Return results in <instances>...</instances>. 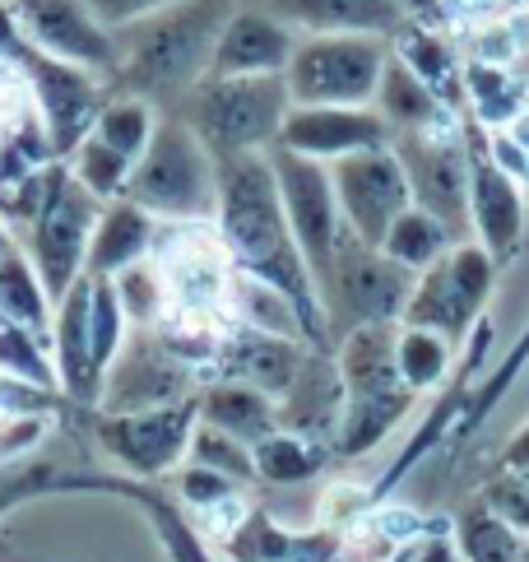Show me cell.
<instances>
[{
    "label": "cell",
    "mask_w": 529,
    "mask_h": 562,
    "mask_svg": "<svg viewBox=\"0 0 529 562\" xmlns=\"http://www.w3.org/2000/svg\"><path fill=\"white\" fill-rule=\"evenodd\" d=\"M455 549L464 562H525V535L516 526L487 507V502H474L455 516Z\"/></svg>",
    "instance_id": "cell-36"
},
{
    "label": "cell",
    "mask_w": 529,
    "mask_h": 562,
    "mask_svg": "<svg viewBox=\"0 0 529 562\" xmlns=\"http://www.w3.org/2000/svg\"><path fill=\"white\" fill-rule=\"evenodd\" d=\"M237 562H344V539L335 530L293 535L274 526L264 512H247V520L233 530Z\"/></svg>",
    "instance_id": "cell-26"
},
{
    "label": "cell",
    "mask_w": 529,
    "mask_h": 562,
    "mask_svg": "<svg viewBox=\"0 0 529 562\" xmlns=\"http://www.w3.org/2000/svg\"><path fill=\"white\" fill-rule=\"evenodd\" d=\"M158 108L154 103H145V98H131V93H112L108 103H103V112H98V122H93V135L103 139L108 149H116L121 158H135L149 149V139H154V131H158Z\"/></svg>",
    "instance_id": "cell-37"
},
{
    "label": "cell",
    "mask_w": 529,
    "mask_h": 562,
    "mask_svg": "<svg viewBox=\"0 0 529 562\" xmlns=\"http://www.w3.org/2000/svg\"><path fill=\"white\" fill-rule=\"evenodd\" d=\"M237 5L241 0H177V5L121 29V61L108 89L145 98L158 112H172L210 75L214 43Z\"/></svg>",
    "instance_id": "cell-2"
},
{
    "label": "cell",
    "mask_w": 529,
    "mask_h": 562,
    "mask_svg": "<svg viewBox=\"0 0 529 562\" xmlns=\"http://www.w3.org/2000/svg\"><path fill=\"white\" fill-rule=\"evenodd\" d=\"M98 214H103V200H93L79 187L66 164H52L43 182V205L24 228V251L56 303L70 293L75 279H85Z\"/></svg>",
    "instance_id": "cell-7"
},
{
    "label": "cell",
    "mask_w": 529,
    "mask_h": 562,
    "mask_svg": "<svg viewBox=\"0 0 529 562\" xmlns=\"http://www.w3.org/2000/svg\"><path fill=\"white\" fill-rule=\"evenodd\" d=\"M66 168H70V177H75V182L85 187L93 200H103V205H108V200L126 195L131 168H135V164H131V158H121L116 149H108L98 135H89L85 145H79V149L66 158Z\"/></svg>",
    "instance_id": "cell-40"
},
{
    "label": "cell",
    "mask_w": 529,
    "mask_h": 562,
    "mask_svg": "<svg viewBox=\"0 0 529 562\" xmlns=\"http://www.w3.org/2000/svg\"><path fill=\"white\" fill-rule=\"evenodd\" d=\"M283 24L302 37L316 33H362V37H395L409 14L399 0H264Z\"/></svg>",
    "instance_id": "cell-22"
},
{
    "label": "cell",
    "mask_w": 529,
    "mask_h": 562,
    "mask_svg": "<svg viewBox=\"0 0 529 562\" xmlns=\"http://www.w3.org/2000/svg\"><path fill=\"white\" fill-rule=\"evenodd\" d=\"M409 553H414V544H409V549H395V553L385 558V562H409Z\"/></svg>",
    "instance_id": "cell-52"
},
{
    "label": "cell",
    "mask_w": 529,
    "mask_h": 562,
    "mask_svg": "<svg viewBox=\"0 0 529 562\" xmlns=\"http://www.w3.org/2000/svg\"><path fill=\"white\" fill-rule=\"evenodd\" d=\"M0 145H5V126H0Z\"/></svg>",
    "instance_id": "cell-54"
},
{
    "label": "cell",
    "mask_w": 529,
    "mask_h": 562,
    "mask_svg": "<svg viewBox=\"0 0 529 562\" xmlns=\"http://www.w3.org/2000/svg\"><path fill=\"white\" fill-rule=\"evenodd\" d=\"M70 493V488H85V493H121V497H135L145 502L154 488L145 484H126V479H108V474H79V470H60V465H43V460H5L0 465V516L24 507L29 497H43V493Z\"/></svg>",
    "instance_id": "cell-27"
},
{
    "label": "cell",
    "mask_w": 529,
    "mask_h": 562,
    "mask_svg": "<svg viewBox=\"0 0 529 562\" xmlns=\"http://www.w3.org/2000/svg\"><path fill=\"white\" fill-rule=\"evenodd\" d=\"M385 66H391V37L316 33L297 43L283 85L293 108H372Z\"/></svg>",
    "instance_id": "cell-5"
},
{
    "label": "cell",
    "mask_w": 529,
    "mask_h": 562,
    "mask_svg": "<svg viewBox=\"0 0 529 562\" xmlns=\"http://www.w3.org/2000/svg\"><path fill=\"white\" fill-rule=\"evenodd\" d=\"M414 279L404 266H395L381 247H368L344 228L330 274L320 279V307L330 321V339H339L353 326H399L404 307H409Z\"/></svg>",
    "instance_id": "cell-6"
},
{
    "label": "cell",
    "mask_w": 529,
    "mask_h": 562,
    "mask_svg": "<svg viewBox=\"0 0 529 562\" xmlns=\"http://www.w3.org/2000/svg\"><path fill=\"white\" fill-rule=\"evenodd\" d=\"M0 376L29 381V386H43V391H60L56 363H52V339L0 316Z\"/></svg>",
    "instance_id": "cell-39"
},
{
    "label": "cell",
    "mask_w": 529,
    "mask_h": 562,
    "mask_svg": "<svg viewBox=\"0 0 529 562\" xmlns=\"http://www.w3.org/2000/svg\"><path fill=\"white\" fill-rule=\"evenodd\" d=\"M502 470H529V424L511 437V447L502 451Z\"/></svg>",
    "instance_id": "cell-50"
},
{
    "label": "cell",
    "mask_w": 529,
    "mask_h": 562,
    "mask_svg": "<svg viewBox=\"0 0 529 562\" xmlns=\"http://www.w3.org/2000/svg\"><path fill=\"white\" fill-rule=\"evenodd\" d=\"M177 493H181V502H187L191 512H200V516H205V512L223 507V502L241 497V484H233L228 474H218V470H205V465H181Z\"/></svg>",
    "instance_id": "cell-44"
},
{
    "label": "cell",
    "mask_w": 529,
    "mask_h": 562,
    "mask_svg": "<svg viewBox=\"0 0 529 562\" xmlns=\"http://www.w3.org/2000/svg\"><path fill=\"white\" fill-rule=\"evenodd\" d=\"M205 381H200L181 358L154 339V330H131L126 349L116 353V363L103 376V395L98 409L103 414H139V409H162L191 400Z\"/></svg>",
    "instance_id": "cell-14"
},
{
    "label": "cell",
    "mask_w": 529,
    "mask_h": 562,
    "mask_svg": "<svg viewBox=\"0 0 529 562\" xmlns=\"http://www.w3.org/2000/svg\"><path fill=\"white\" fill-rule=\"evenodd\" d=\"M214 228L223 237L237 274H256L264 284H274L279 293L293 297V307L302 316L312 349H335L330 339V321H325L316 279L302 260L289 218H283V200L274 182V164L270 154H237V158H218V214Z\"/></svg>",
    "instance_id": "cell-1"
},
{
    "label": "cell",
    "mask_w": 529,
    "mask_h": 562,
    "mask_svg": "<svg viewBox=\"0 0 529 562\" xmlns=\"http://www.w3.org/2000/svg\"><path fill=\"white\" fill-rule=\"evenodd\" d=\"M497 270L502 266L479 243H455L437 266H427L414 279V293H409V307H404L399 326L437 330L451 339V345H460L483 321V307L497 284Z\"/></svg>",
    "instance_id": "cell-8"
},
{
    "label": "cell",
    "mask_w": 529,
    "mask_h": 562,
    "mask_svg": "<svg viewBox=\"0 0 529 562\" xmlns=\"http://www.w3.org/2000/svg\"><path fill=\"white\" fill-rule=\"evenodd\" d=\"M126 200L158 224H214L218 214V158L181 116L162 112L149 149L135 158Z\"/></svg>",
    "instance_id": "cell-3"
},
{
    "label": "cell",
    "mask_w": 529,
    "mask_h": 562,
    "mask_svg": "<svg viewBox=\"0 0 529 562\" xmlns=\"http://www.w3.org/2000/svg\"><path fill=\"white\" fill-rule=\"evenodd\" d=\"M470 228L497 266L516 260L525 237V195L520 182H511L479 145H470Z\"/></svg>",
    "instance_id": "cell-19"
},
{
    "label": "cell",
    "mask_w": 529,
    "mask_h": 562,
    "mask_svg": "<svg viewBox=\"0 0 529 562\" xmlns=\"http://www.w3.org/2000/svg\"><path fill=\"white\" fill-rule=\"evenodd\" d=\"M10 10L19 19V33L29 37V47L56 56V61L85 66L103 79L116 75V61H121L116 33L85 0H10Z\"/></svg>",
    "instance_id": "cell-15"
},
{
    "label": "cell",
    "mask_w": 529,
    "mask_h": 562,
    "mask_svg": "<svg viewBox=\"0 0 529 562\" xmlns=\"http://www.w3.org/2000/svg\"><path fill=\"white\" fill-rule=\"evenodd\" d=\"M418 391L399 386V391H381V395H349V405H344V424L335 432V456L339 460H362L372 456L385 437H391L404 418H409Z\"/></svg>",
    "instance_id": "cell-28"
},
{
    "label": "cell",
    "mask_w": 529,
    "mask_h": 562,
    "mask_svg": "<svg viewBox=\"0 0 529 562\" xmlns=\"http://www.w3.org/2000/svg\"><path fill=\"white\" fill-rule=\"evenodd\" d=\"M19 52H24V33H19V19L10 10V0H0V66H14Z\"/></svg>",
    "instance_id": "cell-48"
},
{
    "label": "cell",
    "mask_w": 529,
    "mask_h": 562,
    "mask_svg": "<svg viewBox=\"0 0 529 562\" xmlns=\"http://www.w3.org/2000/svg\"><path fill=\"white\" fill-rule=\"evenodd\" d=\"M200 424V391L181 405L139 409V414H98V447L108 451L126 474L135 479H162L187 465L191 432Z\"/></svg>",
    "instance_id": "cell-12"
},
{
    "label": "cell",
    "mask_w": 529,
    "mask_h": 562,
    "mask_svg": "<svg viewBox=\"0 0 529 562\" xmlns=\"http://www.w3.org/2000/svg\"><path fill=\"white\" fill-rule=\"evenodd\" d=\"M372 108L385 116V126H391L395 135L427 131V126H437L441 116L451 112L409 66L399 61L395 52H391V66H385V75H381V89H376V103Z\"/></svg>",
    "instance_id": "cell-32"
},
{
    "label": "cell",
    "mask_w": 529,
    "mask_h": 562,
    "mask_svg": "<svg viewBox=\"0 0 529 562\" xmlns=\"http://www.w3.org/2000/svg\"><path fill=\"white\" fill-rule=\"evenodd\" d=\"M344 405H349V391H344L335 349H312L307 363H302V372L293 376V386L274 400L279 432L307 437V441H316V447L330 451L335 447V432L344 424Z\"/></svg>",
    "instance_id": "cell-18"
},
{
    "label": "cell",
    "mask_w": 529,
    "mask_h": 562,
    "mask_svg": "<svg viewBox=\"0 0 529 562\" xmlns=\"http://www.w3.org/2000/svg\"><path fill=\"white\" fill-rule=\"evenodd\" d=\"M228 321H233V326H251V330L289 335V339H307V330H302V316L293 307V297L279 293L274 284H264V279H256V274H233Z\"/></svg>",
    "instance_id": "cell-33"
},
{
    "label": "cell",
    "mask_w": 529,
    "mask_h": 562,
    "mask_svg": "<svg viewBox=\"0 0 529 562\" xmlns=\"http://www.w3.org/2000/svg\"><path fill=\"white\" fill-rule=\"evenodd\" d=\"M464 108L483 131H511L529 112V75L525 66H479L464 61Z\"/></svg>",
    "instance_id": "cell-29"
},
{
    "label": "cell",
    "mask_w": 529,
    "mask_h": 562,
    "mask_svg": "<svg viewBox=\"0 0 529 562\" xmlns=\"http://www.w3.org/2000/svg\"><path fill=\"white\" fill-rule=\"evenodd\" d=\"M483 502L506 520V526H516L529 539V470H502Z\"/></svg>",
    "instance_id": "cell-45"
},
{
    "label": "cell",
    "mask_w": 529,
    "mask_h": 562,
    "mask_svg": "<svg viewBox=\"0 0 529 562\" xmlns=\"http://www.w3.org/2000/svg\"><path fill=\"white\" fill-rule=\"evenodd\" d=\"M307 353H312L307 339H289V335L251 330V326H233V321H228V335H223L214 376L247 381V386H256V391L279 400L283 391L293 386V376L302 372V363H307Z\"/></svg>",
    "instance_id": "cell-20"
},
{
    "label": "cell",
    "mask_w": 529,
    "mask_h": 562,
    "mask_svg": "<svg viewBox=\"0 0 529 562\" xmlns=\"http://www.w3.org/2000/svg\"><path fill=\"white\" fill-rule=\"evenodd\" d=\"M200 424H210V428L256 447V441L279 432V409H274V395L247 386V381L214 376L200 386Z\"/></svg>",
    "instance_id": "cell-24"
},
{
    "label": "cell",
    "mask_w": 529,
    "mask_h": 562,
    "mask_svg": "<svg viewBox=\"0 0 529 562\" xmlns=\"http://www.w3.org/2000/svg\"><path fill=\"white\" fill-rule=\"evenodd\" d=\"M302 43V33L293 24L264 5V0H241L228 14L218 43H214V61L210 75L218 79H237V75H283L293 61V52Z\"/></svg>",
    "instance_id": "cell-17"
},
{
    "label": "cell",
    "mask_w": 529,
    "mask_h": 562,
    "mask_svg": "<svg viewBox=\"0 0 529 562\" xmlns=\"http://www.w3.org/2000/svg\"><path fill=\"white\" fill-rule=\"evenodd\" d=\"M409 24L432 29V33H470L487 19H497V0H399Z\"/></svg>",
    "instance_id": "cell-43"
},
{
    "label": "cell",
    "mask_w": 529,
    "mask_h": 562,
    "mask_svg": "<svg viewBox=\"0 0 529 562\" xmlns=\"http://www.w3.org/2000/svg\"><path fill=\"white\" fill-rule=\"evenodd\" d=\"M460 243V237L441 224V218H432L427 210H404L399 218H395V228L385 233V243H381V251L395 260V266H404L409 274H423L427 266H437V260L446 256Z\"/></svg>",
    "instance_id": "cell-35"
},
{
    "label": "cell",
    "mask_w": 529,
    "mask_h": 562,
    "mask_svg": "<svg viewBox=\"0 0 529 562\" xmlns=\"http://www.w3.org/2000/svg\"><path fill=\"white\" fill-rule=\"evenodd\" d=\"M112 284H116L121 307H126L131 330H154L158 321L168 316V279H162L154 256L139 260V266H131V270H121Z\"/></svg>",
    "instance_id": "cell-41"
},
{
    "label": "cell",
    "mask_w": 529,
    "mask_h": 562,
    "mask_svg": "<svg viewBox=\"0 0 529 562\" xmlns=\"http://www.w3.org/2000/svg\"><path fill=\"white\" fill-rule=\"evenodd\" d=\"M451 358L455 345L437 330H423V326H399L395 339V363H399V381L409 391H437L446 376H451Z\"/></svg>",
    "instance_id": "cell-38"
},
{
    "label": "cell",
    "mask_w": 529,
    "mask_h": 562,
    "mask_svg": "<svg viewBox=\"0 0 529 562\" xmlns=\"http://www.w3.org/2000/svg\"><path fill=\"white\" fill-rule=\"evenodd\" d=\"M158 247V218L145 214L135 200H108L103 214H98V228H93V243H89V266L85 274L93 279H116L121 270L149 260Z\"/></svg>",
    "instance_id": "cell-23"
},
{
    "label": "cell",
    "mask_w": 529,
    "mask_h": 562,
    "mask_svg": "<svg viewBox=\"0 0 529 562\" xmlns=\"http://www.w3.org/2000/svg\"><path fill=\"white\" fill-rule=\"evenodd\" d=\"M0 316L24 326L33 335L52 339V321H56V297L47 293L43 274L33 270V260L24 247H10L0 256Z\"/></svg>",
    "instance_id": "cell-31"
},
{
    "label": "cell",
    "mask_w": 529,
    "mask_h": 562,
    "mask_svg": "<svg viewBox=\"0 0 529 562\" xmlns=\"http://www.w3.org/2000/svg\"><path fill=\"white\" fill-rule=\"evenodd\" d=\"M409 562H464V558H460L451 535H427V539H418V544H414Z\"/></svg>",
    "instance_id": "cell-49"
},
{
    "label": "cell",
    "mask_w": 529,
    "mask_h": 562,
    "mask_svg": "<svg viewBox=\"0 0 529 562\" xmlns=\"http://www.w3.org/2000/svg\"><path fill=\"white\" fill-rule=\"evenodd\" d=\"M487 158H493L511 182H529V154L511 139V131H487Z\"/></svg>",
    "instance_id": "cell-47"
},
{
    "label": "cell",
    "mask_w": 529,
    "mask_h": 562,
    "mask_svg": "<svg viewBox=\"0 0 529 562\" xmlns=\"http://www.w3.org/2000/svg\"><path fill=\"white\" fill-rule=\"evenodd\" d=\"M399 326H353L335 339V363L349 395H381L399 391V363H395Z\"/></svg>",
    "instance_id": "cell-25"
},
{
    "label": "cell",
    "mask_w": 529,
    "mask_h": 562,
    "mask_svg": "<svg viewBox=\"0 0 529 562\" xmlns=\"http://www.w3.org/2000/svg\"><path fill=\"white\" fill-rule=\"evenodd\" d=\"M14 70H19V79H24V89L33 98L37 122H43L47 135H52L56 158L66 164V158L93 135L98 112H103V103L112 98L108 79L85 70V66L56 61V56L29 47V37H24V52L14 56Z\"/></svg>",
    "instance_id": "cell-10"
},
{
    "label": "cell",
    "mask_w": 529,
    "mask_h": 562,
    "mask_svg": "<svg viewBox=\"0 0 529 562\" xmlns=\"http://www.w3.org/2000/svg\"><path fill=\"white\" fill-rule=\"evenodd\" d=\"M497 5H502V10H520V5H525V0H497Z\"/></svg>",
    "instance_id": "cell-53"
},
{
    "label": "cell",
    "mask_w": 529,
    "mask_h": 562,
    "mask_svg": "<svg viewBox=\"0 0 529 562\" xmlns=\"http://www.w3.org/2000/svg\"><path fill=\"white\" fill-rule=\"evenodd\" d=\"M330 182H335L344 228L368 247H381L385 233L395 228V218L404 210H414L409 177H404V164L391 145L339 158V164H330Z\"/></svg>",
    "instance_id": "cell-13"
},
{
    "label": "cell",
    "mask_w": 529,
    "mask_h": 562,
    "mask_svg": "<svg viewBox=\"0 0 529 562\" xmlns=\"http://www.w3.org/2000/svg\"><path fill=\"white\" fill-rule=\"evenodd\" d=\"M85 5H89L98 19H103L112 33H121V29L139 24V19H149V14H158V10L177 5V0H85Z\"/></svg>",
    "instance_id": "cell-46"
},
{
    "label": "cell",
    "mask_w": 529,
    "mask_h": 562,
    "mask_svg": "<svg viewBox=\"0 0 529 562\" xmlns=\"http://www.w3.org/2000/svg\"><path fill=\"white\" fill-rule=\"evenodd\" d=\"M14 247V237H10V224H5V218H0V256H5Z\"/></svg>",
    "instance_id": "cell-51"
},
{
    "label": "cell",
    "mask_w": 529,
    "mask_h": 562,
    "mask_svg": "<svg viewBox=\"0 0 529 562\" xmlns=\"http://www.w3.org/2000/svg\"><path fill=\"white\" fill-rule=\"evenodd\" d=\"M525 562H529V539H525Z\"/></svg>",
    "instance_id": "cell-55"
},
{
    "label": "cell",
    "mask_w": 529,
    "mask_h": 562,
    "mask_svg": "<svg viewBox=\"0 0 529 562\" xmlns=\"http://www.w3.org/2000/svg\"><path fill=\"white\" fill-rule=\"evenodd\" d=\"M391 52H395L399 61L409 66L451 112L464 108V61H460V52L446 43V33L404 24V29L391 37Z\"/></svg>",
    "instance_id": "cell-30"
},
{
    "label": "cell",
    "mask_w": 529,
    "mask_h": 562,
    "mask_svg": "<svg viewBox=\"0 0 529 562\" xmlns=\"http://www.w3.org/2000/svg\"><path fill=\"white\" fill-rule=\"evenodd\" d=\"M256 484H270V488H302L325 470L330 451L316 447L307 437H293V432H270L264 441H256Z\"/></svg>",
    "instance_id": "cell-34"
},
{
    "label": "cell",
    "mask_w": 529,
    "mask_h": 562,
    "mask_svg": "<svg viewBox=\"0 0 529 562\" xmlns=\"http://www.w3.org/2000/svg\"><path fill=\"white\" fill-rule=\"evenodd\" d=\"M395 139V131L385 126V116L376 108H289L279 131V149L316 158V164H339L349 154L385 149Z\"/></svg>",
    "instance_id": "cell-16"
},
{
    "label": "cell",
    "mask_w": 529,
    "mask_h": 562,
    "mask_svg": "<svg viewBox=\"0 0 529 562\" xmlns=\"http://www.w3.org/2000/svg\"><path fill=\"white\" fill-rule=\"evenodd\" d=\"M391 149L399 154L409 177L414 205L441 218L455 237L470 224V139H464L460 112H446L437 126L395 135Z\"/></svg>",
    "instance_id": "cell-9"
},
{
    "label": "cell",
    "mask_w": 529,
    "mask_h": 562,
    "mask_svg": "<svg viewBox=\"0 0 529 562\" xmlns=\"http://www.w3.org/2000/svg\"><path fill=\"white\" fill-rule=\"evenodd\" d=\"M187 465H205V470H218L228 474L233 484H256V451L247 441H237L228 432H218L210 424H195L191 432V447H187Z\"/></svg>",
    "instance_id": "cell-42"
},
{
    "label": "cell",
    "mask_w": 529,
    "mask_h": 562,
    "mask_svg": "<svg viewBox=\"0 0 529 562\" xmlns=\"http://www.w3.org/2000/svg\"><path fill=\"white\" fill-rule=\"evenodd\" d=\"M270 164H274V182H279L289 233H293V243H297L302 260H307V270L316 279V293H320V279L330 274L335 247L344 237V214H339V200H335L330 168L316 164V158L279 149V145L270 149Z\"/></svg>",
    "instance_id": "cell-11"
},
{
    "label": "cell",
    "mask_w": 529,
    "mask_h": 562,
    "mask_svg": "<svg viewBox=\"0 0 529 562\" xmlns=\"http://www.w3.org/2000/svg\"><path fill=\"white\" fill-rule=\"evenodd\" d=\"M289 108L293 98L283 75H237V79L205 75L172 108V116H181L205 139L214 158H237V154H270L279 145Z\"/></svg>",
    "instance_id": "cell-4"
},
{
    "label": "cell",
    "mask_w": 529,
    "mask_h": 562,
    "mask_svg": "<svg viewBox=\"0 0 529 562\" xmlns=\"http://www.w3.org/2000/svg\"><path fill=\"white\" fill-rule=\"evenodd\" d=\"M52 363H56L60 395H66L70 405H98V395H103V372L93 363V335H89V274L75 279L70 293L56 303Z\"/></svg>",
    "instance_id": "cell-21"
}]
</instances>
